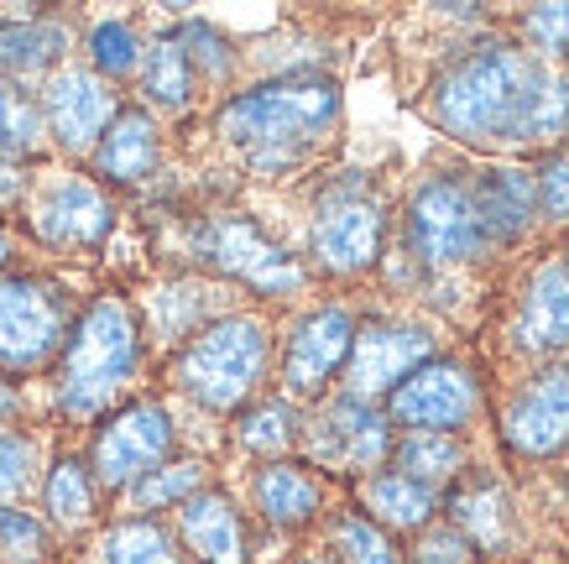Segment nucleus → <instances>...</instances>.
Wrapping results in <instances>:
<instances>
[{
    "label": "nucleus",
    "instance_id": "32",
    "mask_svg": "<svg viewBox=\"0 0 569 564\" xmlns=\"http://www.w3.org/2000/svg\"><path fill=\"white\" fill-rule=\"evenodd\" d=\"M329 548L340 564H408L392 533H381L361 507H340L329 513Z\"/></svg>",
    "mask_w": 569,
    "mask_h": 564
},
{
    "label": "nucleus",
    "instance_id": "33",
    "mask_svg": "<svg viewBox=\"0 0 569 564\" xmlns=\"http://www.w3.org/2000/svg\"><path fill=\"white\" fill-rule=\"evenodd\" d=\"M84 52H89V69L110 85V79H131V73H141L147 37H141L126 17H104V21H94V27H89Z\"/></svg>",
    "mask_w": 569,
    "mask_h": 564
},
{
    "label": "nucleus",
    "instance_id": "34",
    "mask_svg": "<svg viewBox=\"0 0 569 564\" xmlns=\"http://www.w3.org/2000/svg\"><path fill=\"white\" fill-rule=\"evenodd\" d=\"M173 37H178V48H183V58H189V69L199 85H214V89L230 85V73H236V48H230V37H224L214 21L189 17L173 27Z\"/></svg>",
    "mask_w": 569,
    "mask_h": 564
},
{
    "label": "nucleus",
    "instance_id": "44",
    "mask_svg": "<svg viewBox=\"0 0 569 564\" xmlns=\"http://www.w3.org/2000/svg\"><path fill=\"white\" fill-rule=\"evenodd\" d=\"M559 79H565V131H569V63L559 69Z\"/></svg>",
    "mask_w": 569,
    "mask_h": 564
},
{
    "label": "nucleus",
    "instance_id": "29",
    "mask_svg": "<svg viewBox=\"0 0 569 564\" xmlns=\"http://www.w3.org/2000/svg\"><path fill=\"white\" fill-rule=\"evenodd\" d=\"M137 79H141V95L152 105H162V110H189L193 89H199V79H193L189 58H183L173 32H162L147 42V58H141Z\"/></svg>",
    "mask_w": 569,
    "mask_h": 564
},
{
    "label": "nucleus",
    "instance_id": "22",
    "mask_svg": "<svg viewBox=\"0 0 569 564\" xmlns=\"http://www.w3.org/2000/svg\"><path fill=\"white\" fill-rule=\"evenodd\" d=\"M94 184H116V188H131V184H147L162 162V131L157 120L141 110V105H121V116L110 120V131L100 137L94 147Z\"/></svg>",
    "mask_w": 569,
    "mask_h": 564
},
{
    "label": "nucleus",
    "instance_id": "17",
    "mask_svg": "<svg viewBox=\"0 0 569 564\" xmlns=\"http://www.w3.org/2000/svg\"><path fill=\"white\" fill-rule=\"evenodd\" d=\"M507 345L518 356H559V350H569V273L559 261H538L528 273L518 314L507 325Z\"/></svg>",
    "mask_w": 569,
    "mask_h": 564
},
{
    "label": "nucleus",
    "instance_id": "39",
    "mask_svg": "<svg viewBox=\"0 0 569 564\" xmlns=\"http://www.w3.org/2000/svg\"><path fill=\"white\" fill-rule=\"evenodd\" d=\"M408 564H481V554L460 538V533L449 528V523H439V528H423L418 533V544L413 554H408Z\"/></svg>",
    "mask_w": 569,
    "mask_h": 564
},
{
    "label": "nucleus",
    "instance_id": "5",
    "mask_svg": "<svg viewBox=\"0 0 569 564\" xmlns=\"http://www.w3.org/2000/svg\"><path fill=\"white\" fill-rule=\"evenodd\" d=\"M402 240H408V257L423 273L466 267V261L491 251L466 168H439L418 178L413 194H408V209H402Z\"/></svg>",
    "mask_w": 569,
    "mask_h": 564
},
{
    "label": "nucleus",
    "instance_id": "19",
    "mask_svg": "<svg viewBox=\"0 0 569 564\" xmlns=\"http://www.w3.org/2000/svg\"><path fill=\"white\" fill-rule=\"evenodd\" d=\"M251 507L261 513V523L272 528H309L325 517V481L313 476L303 461L282 455V461H261L251 471Z\"/></svg>",
    "mask_w": 569,
    "mask_h": 564
},
{
    "label": "nucleus",
    "instance_id": "41",
    "mask_svg": "<svg viewBox=\"0 0 569 564\" xmlns=\"http://www.w3.org/2000/svg\"><path fill=\"white\" fill-rule=\"evenodd\" d=\"M27 194V172H21V162H6L0 157V205H11V199H21Z\"/></svg>",
    "mask_w": 569,
    "mask_h": 564
},
{
    "label": "nucleus",
    "instance_id": "27",
    "mask_svg": "<svg viewBox=\"0 0 569 564\" xmlns=\"http://www.w3.org/2000/svg\"><path fill=\"white\" fill-rule=\"evenodd\" d=\"M100 564H189L178 548V533L157 517H121L100 533Z\"/></svg>",
    "mask_w": 569,
    "mask_h": 564
},
{
    "label": "nucleus",
    "instance_id": "31",
    "mask_svg": "<svg viewBox=\"0 0 569 564\" xmlns=\"http://www.w3.org/2000/svg\"><path fill=\"white\" fill-rule=\"evenodd\" d=\"M209 486V465L204 461H162L157 471H147V476L126 492V502H131V517H157L162 507H183L193 492H204Z\"/></svg>",
    "mask_w": 569,
    "mask_h": 564
},
{
    "label": "nucleus",
    "instance_id": "24",
    "mask_svg": "<svg viewBox=\"0 0 569 564\" xmlns=\"http://www.w3.org/2000/svg\"><path fill=\"white\" fill-rule=\"evenodd\" d=\"M361 513L381 533H423L439 513V492L408 481L402 471H371L361 486Z\"/></svg>",
    "mask_w": 569,
    "mask_h": 564
},
{
    "label": "nucleus",
    "instance_id": "38",
    "mask_svg": "<svg viewBox=\"0 0 569 564\" xmlns=\"http://www.w3.org/2000/svg\"><path fill=\"white\" fill-rule=\"evenodd\" d=\"M37 486V439L21 428L0 434V507H17Z\"/></svg>",
    "mask_w": 569,
    "mask_h": 564
},
{
    "label": "nucleus",
    "instance_id": "14",
    "mask_svg": "<svg viewBox=\"0 0 569 564\" xmlns=\"http://www.w3.org/2000/svg\"><path fill=\"white\" fill-rule=\"evenodd\" d=\"M439 350V335L418 319H371V325L356 329V345L346 356V372H340V393L356 397V403H377L392 393L397 382L433 360Z\"/></svg>",
    "mask_w": 569,
    "mask_h": 564
},
{
    "label": "nucleus",
    "instance_id": "40",
    "mask_svg": "<svg viewBox=\"0 0 569 564\" xmlns=\"http://www.w3.org/2000/svg\"><path fill=\"white\" fill-rule=\"evenodd\" d=\"M17 418H21V387L6 372H0V434L17 424Z\"/></svg>",
    "mask_w": 569,
    "mask_h": 564
},
{
    "label": "nucleus",
    "instance_id": "36",
    "mask_svg": "<svg viewBox=\"0 0 569 564\" xmlns=\"http://www.w3.org/2000/svg\"><path fill=\"white\" fill-rule=\"evenodd\" d=\"M533 205H538V225L569 230V152L549 147L533 168Z\"/></svg>",
    "mask_w": 569,
    "mask_h": 564
},
{
    "label": "nucleus",
    "instance_id": "8",
    "mask_svg": "<svg viewBox=\"0 0 569 564\" xmlns=\"http://www.w3.org/2000/svg\"><path fill=\"white\" fill-rule=\"evenodd\" d=\"M481 408H486V382L470 356L423 360L408 382H397L392 393L381 397L387 424H397L402 434H460V428L481 418Z\"/></svg>",
    "mask_w": 569,
    "mask_h": 564
},
{
    "label": "nucleus",
    "instance_id": "6",
    "mask_svg": "<svg viewBox=\"0 0 569 564\" xmlns=\"http://www.w3.org/2000/svg\"><path fill=\"white\" fill-rule=\"evenodd\" d=\"M189 251L209 273L230 277V283H241L261 298H298L309 288V267L288 246H277L251 215H236V209L199 215L189 225Z\"/></svg>",
    "mask_w": 569,
    "mask_h": 564
},
{
    "label": "nucleus",
    "instance_id": "11",
    "mask_svg": "<svg viewBox=\"0 0 569 564\" xmlns=\"http://www.w3.org/2000/svg\"><path fill=\"white\" fill-rule=\"evenodd\" d=\"M298 445L309 449L313 465L325 471H356L371 476L377 465L392 461V424L377 403H356V397H319L309 418H298Z\"/></svg>",
    "mask_w": 569,
    "mask_h": 564
},
{
    "label": "nucleus",
    "instance_id": "9",
    "mask_svg": "<svg viewBox=\"0 0 569 564\" xmlns=\"http://www.w3.org/2000/svg\"><path fill=\"white\" fill-rule=\"evenodd\" d=\"M73 325V298L63 283L37 273L0 277V372H37L48 366Z\"/></svg>",
    "mask_w": 569,
    "mask_h": 564
},
{
    "label": "nucleus",
    "instance_id": "13",
    "mask_svg": "<svg viewBox=\"0 0 569 564\" xmlns=\"http://www.w3.org/2000/svg\"><path fill=\"white\" fill-rule=\"evenodd\" d=\"M27 225L48 251L94 257L116 230V199L84 172H58V178L37 184L32 205H27Z\"/></svg>",
    "mask_w": 569,
    "mask_h": 564
},
{
    "label": "nucleus",
    "instance_id": "35",
    "mask_svg": "<svg viewBox=\"0 0 569 564\" xmlns=\"http://www.w3.org/2000/svg\"><path fill=\"white\" fill-rule=\"evenodd\" d=\"M52 533L48 517L27 513V507H0V560L6 564H48Z\"/></svg>",
    "mask_w": 569,
    "mask_h": 564
},
{
    "label": "nucleus",
    "instance_id": "10",
    "mask_svg": "<svg viewBox=\"0 0 569 564\" xmlns=\"http://www.w3.org/2000/svg\"><path fill=\"white\" fill-rule=\"evenodd\" d=\"M178 424L168 403L157 397H137L126 408L104 413V424L89 439V476L100 492H131L147 471H157L162 461H173Z\"/></svg>",
    "mask_w": 569,
    "mask_h": 564
},
{
    "label": "nucleus",
    "instance_id": "20",
    "mask_svg": "<svg viewBox=\"0 0 569 564\" xmlns=\"http://www.w3.org/2000/svg\"><path fill=\"white\" fill-rule=\"evenodd\" d=\"M470 194H476V215H481L486 246H518L538 225L533 205V172L497 162V168L470 172Z\"/></svg>",
    "mask_w": 569,
    "mask_h": 564
},
{
    "label": "nucleus",
    "instance_id": "4",
    "mask_svg": "<svg viewBox=\"0 0 569 564\" xmlns=\"http://www.w3.org/2000/svg\"><path fill=\"white\" fill-rule=\"evenodd\" d=\"M272 372V325L261 314H220L173 356V387L204 413H241Z\"/></svg>",
    "mask_w": 569,
    "mask_h": 564
},
{
    "label": "nucleus",
    "instance_id": "28",
    "mask_svg": "<svg viewBox=\"0 0 569 564\" xmlns=\"http://www.w3.org/2000/svg\"><path fill=\"white\" fill-rule=\"evenodd\" d=\"M236 445L257 461H282L298 445V413L288 397H257L236 418Z\"/></svg>",
    "mask_w": 569,
    "mask_h": 564
},
{
    "label": "nucleus",
    "instance_id": "26",
    "mask_svg": "<svg viewBox=\"0 0 569 564\" xmlns=\"http://www.w3.org/2000/svg\"><path fill=\"white\" fill-rule=\"evenodd\" d=\"M392 471H402L408 481L439 492V486L460 481L466 445H460V434H402V439H392Z\"/></svg>",
    "mask_w": 569,
    "mask_h": 564
},
{
    "label": "nucleus",
    "instance_id": "18",
    "mask_svg": "<svg viewBox=\"0 0 569 564\" xmlns=\"http://www.w3.org/2000/svg\"><path fill=\"white\" fill-rule=\"evenodd\" d=\"M178 548L193 564H246V517L224 492L204 486L178 507Z\"/></svg>",
    "mask_w": 569,
    "mask_h": 564
},
{
    "label": "nucleus",
    "instance_id": "25",
    "mask_svg": "<svg viewBox=\"0 0 569 564\" xmlns=\"http://www.w3.org/2000/svg\"><path fill=\"white\" fill-rule=\"evenodd\" d=\"M42 507H48V523L63 533H79L100 517V486L89 476V465L79 455H58L42 476Z\"/></svg>",
    "mask_w": 569,
    "mask_h": 564
},
{
    "label": "nucleus",
    "instance_id": "15",
    "mask_svg": "<svg viewBox=\"0 0 569 564\" xmlns=\"http://www.w3.org/2000/svg\"><path fill=\"white\" fill-rule=\"evenodd\" d=\"M501 445L518 461L569 455V360L538 366L501 408Z\"/></svg>",
    "mask_w": 569,
    "mask_h": 564
},
{
    "label": "nucleus",
    "instance_id": "43",
    "mask_svg": "<svg viewBox=\"0 0 569 564\" xmlns=\"http://www.w3.org/2000/svg\"><path fill=\"white\" fill-rule=\"evenodd\" d=\"M298 564H340V560H335V554H303Z\"/></svg>",
    "mask_w": 569,
    "mask_h": 564
},
{
    "label": "nucleus",
    "instance_id": "16",
    "mask_svg": "<svg viewBox=\"0 0 569 564\" xmlns=\"http://www.w3.org/2000/svg\"><path fill=\"white\" fill-rule=\"evenodd\" d=\"M37 110H42V126L48 137L63 147V152L84 157L100 147V137L110 131V120L121 116V100L116 89L104 85L94 69L73 63V69H52L42 95H37Z\"/></svg>",
    "mask_w": 569,
    "mask_h": 564
},
{
    "label": "nucleus",
    "instance_id": "37",
    "mask_svg": "<svg viewBox=\"0 0 569 564\" xmlns=\"http://www.w3.org/2000/svg\"><path fill=\"white\" fill-rule=\"evenodd\" d=\"M518 32L538 63H549V69L559 58L569 63V6H533V11H522Z\"/></svg>",
    "mask_w": 569,
    "mask_h": 564
},
{
    "label": "nucleus",
    "instance_id": "3",
    "mask_svg": "<svg viewBox=\"0 0 569 564\" xmlns=\"http://www.w3.org/2000/svg\"><path fill=\"white\" fill-rule=\"evenodd\" d=\"M147 340H141L137 308L121 293L89 298L69 325V340L58 350V382L52 403L69 424H89L121 403V393L137 382Z\"/></svg>",
    "mask_w": 569,
    "mask_h": 564
},
{
    "label": "nucleus",
    "instance_id": "30",
    "mask_svg": "<svg viewBox=\"0 0 569 564\" xmlns=\"http://www.w3.org/2000/svg\"><path fill=\"white\" fill-rule=\"evenodd\" d=\"M48 147V126L37 110V95L17 79H0V157L6 162H32Z\"/></svg>",
    "mask_w": 569,
    "mask_h": 564
},
{
    "label": "nucleus",
    "instance_id": "23",
    "mask_svg": "<svg viewBox=\"0 0 569 564\" xmlns=\"http://www.w3.org/2000/svg\"><path fill=\"white\" fill-rule=\"evenodd\" d=\"M69 52V21L32 11V17H0V79L52 73Z\"/></svg>",
    "mask_w": 569,
    "mask_h": 564
},
{
    "label": "nucleus",
    "instance_id": "7",
    "mask_svg": "<svg viewBox=\"0 0 569 564\" xmlns=\"http://www.w3.org/2000/svg\"><path fill=\"white\" fill-rule=\"evenodd\" d=\"M387 246V199L366 172H340L319 188L309 215V257L329 277H366Z\"/></svg>",
    "mask_w": 569,
    "mask_h": 564
},
{
    "label": "nucleus",
    "instance_id": "45",
    "mask_svg": "<svg viewBox=\"0 0 569 564\" xmlns=\"http://www.w3.org/2000/svg\"><path fill=\"white\" fill-rule=\"evenodd\" d=\"M559 267H565V273H569V236H565V251H559Z\"/></svg>",
    "mask_w": 569,
    "mask_h": 564
},
{
    "label": "nucleus",
    "instance_id": "42",
    "mask_svg": "<svg viewBox=\"0 0 569 564\" xmlns=\"http://www.w3.org/2000/svg\"><path fill=\"white\" fill-rule=\"evenodd\" d=\"M6 261H11V230L0 225V277H6Z\"/></svg>",
    "mask_w": 569,
    "mask_h": 564
},
{
    "label": "nucleus",
    "instance_id": "21",
    "mask_svg": "<svg viewBox=\"0 0 569 564\" xmlns=\"http://www.w3.org/2000/svg\"><path fill=\"white\" fill-rule=\"evenodd\" d=\"M449 528L460 533L476 554H501L518 538V502L491 476H470L449 492Z\"/></svg>",
    "mask_w": 569,
    "mask_h": 564
},
{
    "label": "nucleus",
    "instance_id": "1",
    "mask_svg": "<svg viewBox=\"0 0 569 564\" xmlns=\"http://www.w3.org/2000/svg\"><path fill=\"white\" fill-rule=\"evenodd\" d=\"M429 120L466 147L549 152L565 137V79L512 37H481L433 73Z\"/></svg>",
    "mask_w": 569,
    "mask_h": 564
},
{
    "label": "nucleus",
    "instance_id": "2",
    "mask_svg": "<svg viewBox=\"0 0 569 564\" xmlns=\"http://www.w3.org/2000/svg\"><path fill=\"white\" fill-rule=\"evenodd\" d=\"M340 126V85L319 69L277 73L230 95L214 110V131L257 178H282L309 162L319 141Z\"/></svg>",
    "mask_w": 569,
    "mask_h": 564
},
{
    "label": "nucleus",
    "instance_id": "12",
    "mask_svg": "<svg viewBox=\"0 0 569 564\" xmlns=\"http://www.w3.org/2000/svg\"><path fill=\"white\" fill-rule=\"evenodd\" d=\"M356 329H361V319L346 304L303 308L293 319V329L282 335V356H277L282 397L288 403H319V397H329V382L346 372Z\"/></svg>",
    "mask_w": 569,
    "mask_h": 564
}]
</instances>
